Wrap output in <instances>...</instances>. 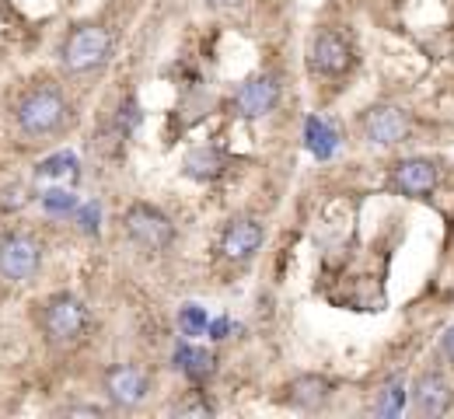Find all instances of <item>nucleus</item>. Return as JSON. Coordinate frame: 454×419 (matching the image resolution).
<instances>
[{
	"label": "nucleus",
	"instance_id": "0eeeda50",
	"mask_svg": "<svg viewBox=\"0 0 454 419\" xmlns=\"http://www.w3.org/2000/svg\"><path fill=\"white\" fill-rule=\"evenodd\" d=\"M234 113L241 120H262L270 116L277 105H280V81L273 74H259L252 81H245L238 91H234Z\"/></svg>",
	"mask_w": 454,
	"mask_h": 419
},
{
	"label": "nucleus",
	"instance_id": "6e6552de",
	"mask_svg": "<svg viewBox=\"0 0 454 419\" xmlns=\"http://www.w3.org/2000/svg\"><path fill=\"white\" fill-rule=\"evenodd\" d=\"M409 395H412V413L416 416H444L454 406V388L441 370H423Z\"/></svg>",
	"mask_w": 454,
	"mask_h": 419
},
{
	"label": "nucleus",
	"instance_id": "20e7f679",
	"mask_svg": "<svg viewBox=\"0 0 454 419\" xmlns=\"http://www.w3.org/2000/svg\"><path fill=\"white\" fill-rule=\"evenodd\" d=\"M122 228H126L129 241L140 244L144 252H165L175 241V224L151 203H133L122 217Z\"/></svg>",
	"mask_w": 454,
	"mask_h": 419
},
{
	"label": "nucleus",
	"instance_id": "a878e982",
	"mask_svg": "<svg viewBox=\"0 0 454 419\" xmlns=\"http://www.w3.org/2000/svg\"><path fill=\"white\" fill-rule=\"evenodd\" d=\"M67 416H102V409L98 406H74V409H67Z\"/></svg>",
	"mask_w": 454,
	"mask_h": 419
},
{
	"label": "nucleus",
	"instance_id": "1a4fd4ad",
	"mask_svg": "<svg viewBox=\"0 0 454 419\" xmlns=\"http://www.w3.org/2000/svg\"><path fill=\"white\" fill-rule=\"evenodd\" d=\"M266 241V228L255 217H234L221 235V255L227 262H248Z\"/></svg>",
	"mask_w": 454,
	"mask_h": 419
},
{
	"label": "nucleus",
	"instance_id": "b1692460",
	"mask_svg": "<svg viewBox=\"0 0 454 419\" xmlns=\"http://www.w3.org/2000/svg\"><path fill=\"white\" fill-rule=\"evenodd\" d=\"M207 336H210L214 343L227 339V336H231V318H214V322L207 325Z\"/></svg>",
	"mask_w": 454,
	"mask_h": 419
},
{
	"label": "nucleus",
	"instance_id": "412c9836",
	"mask_svg": "<svg viewBox=\"0 0 454 419\" xmlns=\"http://www.w3.org/2000/svg\"><path fill=\"white\" fill-rule=\"evenodd\" d=\"M175 416H214V402H207L203 392H189L182 402H175Z\"/></svg>",
	"mask_w": 454,
	"mask_h": 419
},
{
	"label": "nucleus",
	"instance_id": "2eb2a0df",
	"mask_svg": "<svg viewBox=\"0 0 454 419\" xmlns=\"http://www.w3.org/2000/svg\"><path fill=\"white\" fill-rule=\"evenodd\" d=\"M304 147L311 151V158L329 161V158L340 151V133L322 120V116H308V120H304Z\"/></svg>",
	"mask_w": 454,
	"mask_h": 419
},
{
	"label": "nucleus",
	"instance_id": "ddd939ff",
	"mask_svg": "<svg viewBox=\"0 0 454 419\" xmlns=\"http://www.w3.org/2000/svg\"><path fill=\"white\" fill-rule=\"evenodd\" d=\"M284 402L294 409H304V413H315L322 406H329L333 399V381L325 374H297L290 384L284 388Z\"/></svg>",
	"mask_w": 454,
	"mask_h": 419
},
{
	"label": "nucleus",
	"instance_id": "bb28decb",
	"mask_svg": "<svg viewBox=\"0 0 454 419\" xmlns=\"http://www.w3.org/2000/svg\"><path fill=\"white\" fill-rule=\"evenodd\" d=\"M210 4H214V7H241L245 0H210Z\"/></svg>",
	"mask_w": 454,
	"mask_h": 419
},
{
	"label": "nucleus",
	"instance_id": "a211bd4d",
	"mask_svg": "<svg viewBox=\"0 0 454 419\" xmlns=\"http://www.w3.org/2000/svg\"><path fill=\"white\" fill-rule=\"evenodd\" d=\"M405 381L402 377H392L385 388H381V399L374 402V413L378 416H402V409H405Z\"/></svg>",
	"mask_w": 454,
	"mask_h": 419
},
{
	"label": "nucleus",
	"instance_id": "393cba45",
	"mask_svg": "<svg viewBox=\"0 0 454 419\" xmlns=\"http://www.w3.org/2000/svg\"><path fill=\"white\" fill-rule=\"evenodd\" d=\"M441 353H444V357L454 363V325L448 329V332H444V336H441Z\"/></svg>",
	"mask_w": 454,
	"mask_h": 419
},
{
	"label": "nucleus",
	"instance_id": "5701e85b",
	"mask_svg": "<svg viewBox=\"0 0 454 419\" xmlns=\"http://www.w3.org/2000/svg\"><path fill=\"white\" fill-rule=\"evenodd\" d=\"M98 221H102L98 203H84V206L77 210V224L84 228V235H98Z\"/></svg>",
	"mask_w": 454,
	"mask_h": 419
},
{
	"label": "nucleus",
	"instance_id": "f03ea898",
	"mask_svg": "<svg viewBox=\"0 0 454 419\" xmlns=\"http://www.w3.org/2000/svg\"><path fill=\"white\" fill-rule=\"evenodd\" d=\"M43 329L53 346H74L88 332V307L74 294H57L43 307Z\"/></svg>",
	"mask_w": 454,
	"mask_h": 419
},
{
	"label": "nucleus",
	"instance_id": "9d476101",
	"mask_svg": "<svg viewBox=\"0 0 454 419\" xmlns=\"http://www.w3.org/2000/svg\"><path fill=\"white\" fill-rule=\"evenodd\" d=\"M311 66L325 77H340L353 66V50L336 28H322L311 39Z\"/></svg>",
	"mask_w": 454,
	"mask_h": 419
},
{
	"label": "nucleus",
	"instance_id": "aec40b11",
	"mask_svg": "<svg viewBox=\"0 0 454 419\" xmlns=\"http://www.w3.org/2000/svg\"><path fill=\"white\" fill-rule=\"evenodd\" d=\"M43 210H46V213H53V217H67V213H74V210H77V196H74L70 189L53 185V189H46V192H43Z\"/></svg>",
	"mask_w": 454,
	"mask_h": 419
},
{
	"label": "nucleus",
	"instance_id": "f3484780",
	"mask_svg": "<svg viewBox=\"0 0 454 419\" xmlns=\"http://www.w3.org/2000/svg\"><path fill=\"white\" fill-rule=\"evenodd\" d=\"M39 179H53V182H67V179H77V158L70 151H59L53 158H46L39 168H35Z\"/></svg>",
	"mask_w": 454,
	"mask_h": 419
},
{
	"label": "nucleus",
	"instance_id": "9b49d317",
	"mask_svg": "<svg viewBox=\"0 0 454 419\" xmlns=\"http://www.w3.org/2000/svg\"><path fill=\"white\" fill-rule=\"evenodd\" d=\"M392 185L409 199H427L437 189V165L430 158H402L392 168Z\"/></svg>",
	"mask_w": 454,
	"mask_h": 419
},
{
	"label": "nucleus",
	"instance_id": "423d86ee",
	"mask_svg": "<svg viewBox=\"0 0 454 419\" xmlns=\"http://www.w3.org/2000/svg\"><path fill=\"white\" fill-rule=\"evenodd\" d=\"M43 266V244L28 235H11V238L0 244V276L4 280H14V283H25L39 273Z\"/></svg>",
	"mask_w": 454,
	"mask_h": 419
},
{
	"label": "nucleus",
	"instance_id": "dca6fc26",
	"mask_svg": "<svg viewBox=\"0 0 454 419\" xmlns=\"http://www.w3.org/2000/svg\"><path fill=\"white\" fill-rule=\"evenodd\" d=\"M227 172V158L217 147H196L185 154V175L196 182H214Z\"/></svg>",
	"mask_w": 454,
	"mask_h": 419
},
{
	"label": "nucleus",
	"instance_id": "4be33fe9",
	"mask_svg": "<svg viewBox=\"0 0 454 419\" xmlns=\"http://www.w3.org/2000/svg\"><path fill=\"white\" fill-rule=\"evenodd\" d=\"M140 120H144V116H140V105H137V98H126V102H122V105H119V133H122V136H126V133H133V129H137V126H140Z\"/></svg>",
	"mask_w": 454,
	"mask_h": 419
},
{
	"label": "nucleus",
	"instance_id": "f8f14e48",
	"mask_svg": "<svg viewBox=\"0 0 454 419\" xmlns=\"http://www.w3.org/2000/svg\"><path fill=\"white\" fill-rule=\"evenodd\" d=\"M106 392H109V399H113L115 406L133 409V406H140L147 399L151 377L140 367H133V363H119V367H113L106 374Z\"/></svg>",
	"mask_w": 454,
	"mask_h": 419
},
{
	"label": "nucleus",
	"instance_id": "7ed1b4c3",
	"mask_svg": "<svg viewBox=\"0 0 454 419\" xmlns=\"http://www.w3.org/2000/svg\"><path fill=\"white\" fill-rule=\"evenodd\" d=\"M63 66L74 70V74H88V70H98L106 66L113 57V35L98 25H84V28H74L63 43Z\"/></svg>",
	"mask_w": 454,
	"mask_h": 419
},
{
	"label": "nucleus",
	"instance_id": "4468645a",
	"mask_svg": "<svg viewBox=\"0 0 454 419\" xmlns=\"http://www.w3.org/2000/svg\"><path fill=\"white\" fill-rule=\"evenodd\" d=\"M175 370H182L192 384H203V381H210L214 377V370H217V360L210 350H203V346H192V343H178L175 346Z\"/></svg>",
	"mask_w": 454,
	"mask_h": 419
},
{
	"label": "nucleus",
	"instance_id": "f257e3e1",
	"mask_svg": "<svg viewBox=\"0 0 454 419\" xmlns=\"http://www.w3.org/2000/svg\"><path fill=\"white\" fill-rule=\"evenodd\" d=\"M67 122V98L59 95L53 84L32 88L21 102H18V126L28 136H50L63 129Z\"/></svg>",
	"mask_w": 454,
	"mask_h": 419
},
{
	"label": "nucleus",
	"instance_id": "39448f33",
	"mask_svg": "<svg viewBox=\"0 0 454 419\" xmlns=\"http://www.w3.org/2000/svg\"><path fill=\"white\" fill-rule=\"evenodd\" d=\"M360 133L367 144H378V147H395L405 144L412 136V120L405 109L398 105H371L364 116H360Z\"/></svg>",
	"mask_w": 454,
	"mask_h": 419
},
{
	"label": "nucleus",
	"instance_id": "6ab92c4d",
	"mask_svg": "<svg viewBox=\"0 0 454 419\" xmlns=\"http://www.w3.org/2000/svg\"><path fill=\"white\" fill-rule=\"evenodd\" d=\"M207 325H210L207 307H200V304H182V307H178V329H182V336H185V339L203 336V332H207Z\"/></svg>",
	"mask_w": 454,
	"mask_h": 419
}]
</instances>
